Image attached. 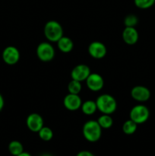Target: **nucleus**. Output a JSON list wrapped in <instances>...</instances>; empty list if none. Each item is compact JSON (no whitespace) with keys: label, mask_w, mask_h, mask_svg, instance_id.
I'll list each match as a JSON object with an SVG mask.
<instances>
[{"label":"nucleus","mask_w":155,"mask_h":156,"mask_svg":"<svg viewBox=\"0 0 155 156\" xmlns=\"http://www.w3.org/2000/svg\"><path fill=\"white\" fill-rule=\"evenodd\" d=\"M106 47L100 41H94L88 47V53L94 59H102L106 54Z\"/></svg>","instance_id":"obj_11"},{"label":"nucleus","mask_w":155,"mask_h":156,"mask_svg":"<svg viewBox=\"0 0 155 156\" xmlns=\"http://www.w3.org/2000/svg\"><path fill=\"white\" fill-rule=\"evenodd\" d=\"M135 6L141 9H147L155 4V0H134Z\"/></svg>","instance_id":"obj_21"},{"label":"nucleus","mask_w":155,"mask_h":156,"mask_svg":"<svg viewBox=\"0 0 155 156\" xmlns=\"http://www.w3.org/2000/svg\"><path fill=\"white\" fill-rule=\"evenodd\" d=\"M63 105L67 110L74 111L81 108L82 101L78 94H67L63 100Z\"/></svg>","instance_id":"obj_12"},{"label":"nucleus","mask_w":155,"mask_h":156,"mask_svg":"<svg viewBox=\"0 0 155 156\" xmlns=\"http://www.w3.org/2000/svg\"><path fill=\"white\" fill-rule=\"evenodd\" d=\"M76 156H95V155H94L92 152H89V151L84 150V151H81V152H79Z\"/></svg>","instance_id":"obj_23"},{"label":"nucleus","mask_w":155,"mask_h":156,"mask_svg":"<svg viewBox=\"0 0 155 156\" xmlns=\"http://www.w3.org/2000/svg\"><path fill=\"white\" fill-rule=\"evenodd\" d=\"M137 128H138V124L130 119L129 120H126L123 123L122 131L126 135H132L135 133V131L137 130Z\"/></svg>","instance_id":"obj_18"},{"label":"nucleus","mask_w":155,"mask_h":156,"mask_svg":"<svg viewBox=\"0 0 155 156\" xmlns=\"http://www.w3.org/2000/svg\"><path fill=\"white\" fill-rule=\"evenodd\" d=\"M26 124L30 131L33 133H38L43 126V120L40 114L33 113L27 117Z\"/></svg>","instance_id":"obj_10"},{"label":"nucleus","mask_w":155,"mask_h":156,"mask_svg":"<svg viewBox=\"0 0 155 156\" xmlns=\"http://www.w3.org/2000/svg\"><path fill=\"white\" fill-rule=\"evenodd\" d=\"M44 35L50 42H57L63 36L62 25L56 21H49L44 26Z\"/></svg>","instance_id":"obj_3"},{"label":"nucleus","mask_w":155,"mask_h":156,"mask_svg":"<svg viewBox=\"0 0 155 156\" xmlns=\"http://www.w3.org/2000/svg\"><path fill=\"white\" fill-rule=\"evenodd\" d=\"M91 69L85 64H79L73 68L71 72V79L78 82L86 81L89 75L91 74Z\"/></svg>","instance_id":"obj_7"},{"label":"nucleus","mask_w":155,"mask_h":156,"mask_svg":"<svg viewBox=\"0 0 155 156\" xmlns=\"http://www.w3.org/2000/svg\"><path fill=\"white\" fill-rule=\"evenodd\" d=\"M129 117L137 124H142L145 123L150 117V111L148 108L144 105H138L132 108Z\"/></svg>","instance_id":"obj_4"},{"label":"nucleus","mask_w":155,"mask_h":156,"mask_svg":"<svg viewBox=\"0 0 155 156\" xmlns=\"http://www.w3.org/2000/svg\"><path fill=\"white\" fill-rule=\"evenodd\" d=\"M17 156H31L30 154H29L28 152H23L22 153H21L20 155H17Z\"/></svg>","instance_id":"obj_25"},{"label":"nucleus","mask_w":155,"mask_h":156,"mask_svg":"<svg viewBox=\"0 0 155 156\" xmlns=\"http://www.w3.org/2000/svg\"><path fill=\"white\" fill-rule=\"evenodd\" d=\"M2 56L6 64L10 66L15 65L20 59L19 50L14 46H9L4 49Z\"/></svg>","instance_id":"obj_6"},{"label":"nucleus","mask_w":155,"mask_h":156,"mask_svg":"<svg viewBox=\"0 0 155 156\" xmlns=\"http://www.w3.org/2000/svg\"><path fill=\"white\" fill-rule=\"evenodd\" d=\"M138 22V18L135 15H129L125 18L124 24L126 27H134L137 25Z\"/></svg>","instance_id":"obj_22"},{"label":"nucleus","mask_w":155,"mask_h":156,"mask_svg":"<svg viewBox=\"0 0 155 156\" xmlns=\"http://www.w3.org/2000/svg\"><path fill=\"white\" fill-rule=\"evenodd\" d=\"M97 123L101 126L102 129H109L113 124V120L109 114H103L98 118Z\"/></svg>","instance_id":"obj_17"},{"label":"nucleus","mask_w":155,"mask_h":156,"mask_svg":"<svg viewBox=\"0 0 155 156\" xmlns=\"http://www.w3.org/2000/svg\"><path fill=\"white\" fill-rule=\"evenodd\" d=\"M86 85L91 91H99L103 88L104 81L100 74L91 73L86 79Z\"/></svg>","instance_id":"obj_9"},{"label":"nucleus","mask_w":155,"mask_h":156,"mask_svg":"<svg viewBox=\"0 0 155 156\" xmlns=\"http://www.w3.org/2000/svg\"><path fill=\"white\" fill-rule=\"evenodd\" d=\"M97 110L103 114H112L116 110L117 104L115 99L112 95L103 94L99 96L96 100Z\"/></svg>","instance_id":"obj_1"},{"label":"nucleus","mask_w":155,"mask_h":156,"mask_svg":"<svg viewBox=\"0 0 155 156\" xmlns=\"http://www.w3.org/2000/svg\"><path fill=\"white\" fill-rule=\"evenodd\" d=\"M41 156H53V155H51L50 154H43V155H42Z\"/></svg>","instance_id":"obj_26"},{"label":"nucleus","mask_w":155,"mask_h":156,"mask_svg":"<svg viewBox=\"0 0 155 156\" xmlns=\"http://www.w3.org/2000/svg\"><path fill=\"white\" fill-rule=\"evenodd\" d=\"M56 43H57L58 48H59L62 53H65L71 52V50H72L73 47H74L73 41H71V38L68 37L62 36Z\"/></svg>","instance_id":"obj_14"},{"label":"nucleus","mask_w":155,"mask_h":156,"mask_svg":"<svg viewBox=\"0 0 155 156\" xmlns=\"http://www.w3.org/2000/svg\"><path fill=\"white\" fill-rule=\"evenodd\" d=\"M4 105H5V101H4V98H3L2 95L0 94V111L3 109L4 108Z\"/></svg>","instance_id":"obj_24"},{"label":"nucleus","mask_w":155,"mask_h":156,"mask_svg":"<svg viewBox=\"0 0 155 156\" xmlns=\"http://www.w3.org/2000/svg\"><path fill=\"white\" fill-rule=\"evenodd\" d=\"M68 92L71 93V94H78L80 93L81 90V82L72 79L68 83Z\"/></svg>","instance_id":"obj_20"},{"label":"nucleus","mask_w":155,"mask_h":156,"mask_svg":"<svg viewBox=\"0 0 155 156\" xmlns=\"http://www.w3.org/2000/svg\"><path fill=\"white\" fill-rule=\"evenodd\" d=\"M40 138L43 141H50L53 137V132L48 126H43L40 130L38 132Z\"/></svg>","instance_id":"obj_19"},{"label":"nucleus","mask_w":155,"mask_h":156,"mask_svg":"<svg viewBox=\"0 0 155 156\" xmlns=\"http://www.w3.org/2000/svg\"><path fill=\"white\" fill-rule=\"evenodd\" d=\"M36 55L43 62H50L54 58L55 50L50 43L43 42L36 48Z\"/></svg>","instance_id":"obj_5"},{"label":"nucleus","mask_w":155,"mask_h":156,"mask_svg":"<svg viewBox=\"0 0 155 156\" xmlns=\"http://www.w3.org/2000/svg\"><path fill=\"white\" fill-rule=\"evenodd\" d=\"M131 96L134 100L138 102H145L150 98V91L147 87L143 85H137L132 88Z\"/></svg>","instance_id":"obj_8"},{"label":"nucleus","mask_w":155,"mask_h":156,"mask_svg":"<svg viewBox=\"0 0 155 156\" xmlns=\"http://www.w3.org/2000/svg\"><path fill=\"white\" fill-rule=\"evenodd\" d=\"M81 108L82 112L86 115H92L97 110L96 101L91 100L86 101L84 103H82Z\"/></svg>","instance_id":"obj_15"},{"label":"nucleus","mask_w":155,"mask_h":156,"mask_svg":"<svg viewBox=\"0 0 155 156\" xmlns=\"http://www.w3.org/2000/svg\"><path fill=\"white\" fill-rule=\"evenodd\" d=\"M84 137L91 143L98 141L102 135V128L96 120H89L86 122L83 126Z\"/></svg>","instance_id":"obj_2"},{"label":"nucleus","mask_w":155,"mask_h":156,"mask_svg":"<svg viewBox=\"0 0 155 156\" xmlns=\"http://www.w3.org/2000/svg\"><path fill=\"white\" fill-rule=\"evenodd\" d=\"M122 38L126 44L133 45L138 42L139 34L134 27H126L122 32Z\"/></svg>","instance_id":"obj_13"},{"label":"nucleus","mask_w":155,"mask_h":156,"mask_svg":"<svg viewBox=\"0 0 155 156\" xmlns=\"http://www.w3.org/2000/svg\"><path fill=\"white\" fill-rule=\"evenodd\" d=\"M9 151L12 155L17 156L24 152V147L19 141L13 140L9 144Z\"/></svg>","instance_id":"obj_16"}]
</instances>
